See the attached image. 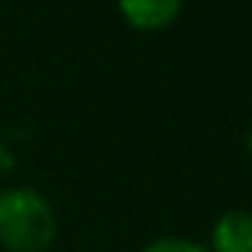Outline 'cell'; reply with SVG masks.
<instances>
[{
  "label": "cell",
  "instance_id": "6da1fadb",
  "mask_svg": "<svg viewBox=\"0 0 252 252\" xmlns=\"http://www.w3.org/2000/svg\"><path fill=\"white\" fill-rule=\"evenodd\" d=\"M53 205L32 188L0 190V247L9 252H44L56 241Z\"/></svg>",
  "mask_w": 252,
  "mask_h": 252
},
{
  "label": "cell",
  "instance_id": "7a4b0ae2",
  "mask_svg": "<svg viewBox=\"0 0 252 252\" xmlns=\"http://www.w3.org/2000/svg\"><path fill=\"white\" fill-rule=\"evenodd\" d=\"M214 252H252V211L232 208L226 211L211 232Z\"/></svg>",
  "mask_w": 252,
  "mask_h": 252
},
{
  "label": "cell",
  "instance_id": "3957f363",
  "mask_svg": "<svg viewBox=\"0 0 252 252\" xmlns=\"http://www.w3.org/2000/svg\"><path fill=\"white\" fill-rule=\"evenodd\" d=\"M124 18L138 27V30H161L167 27L179 9H182V0H118Z\"/></svg>",
  "mask_w": 252,
  "mask_h": 252
},
{
  "label": "cell",
  "instance_id": "277c9868",
  "mask_svg": "<svg viewBox=\"0 0 252 252\" xmlns=\"http://www.w3.org/2000/svg\"><path fill=\"white\" fill-rule=\"evenodd\" d=\"M144 252H208V250L188 241V238H158L150 247H144Z\"/></svg>",
  "mask_w": 252,
  "mask_h": 252
},
{
  "label": "cell",
  "instance_id": "5b68a950",
  "mask_svg": "<svg viewBox=\"0 0 252 252\" xmlns=\"http://www.w3.org/2000/svg\"><path fill=\"white\" fill-rule=\"evenodd\" d=\"M9 167H15V153L0 144V170H9Z\"/></svg>",
  "mask_w": 252,
  "mask_h": 252
}]
</instances>
